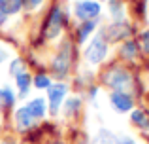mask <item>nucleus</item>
Here are the masks:
<instances>
[{"label": "nucleus", "instance_id": "ddd939ff", "mask_svg": "<svg viewBox=\"0 0 149 144\" xmlns=\"http://www.w3.org/2000/svg\"><path fill=\"white\" fill-rule=\"evenodd\" d=\"M17 89H19V95L21 97H26L29 95V91H30V84H32V76L29 74V70L26 72H23V74H19L17 78Z\"/></svg>", "mask_w": 149, "mask_h": 144}, {"label": "nucleus", "instance_id": "6ab92c4d", "mask_svg": "<svg viewBox=\"0 0 149 144\" xmlns=\"http://www.w3.org/2000/svg\"><path fill=\"white\" fill-rule=\"evenodd\" d=\"M130 122L136 123V125H140V127H147V116H146V112H143V110H132Z\"/></svg>", "mask_w": 149, "mask_h": 144}, {"label": "nucleus", "instance_id": "f257e3e1", "mask_svg": "<svg viewBox=\"0 0 149 144\" xmlns=\"http://www.w3.org/2000/svg\"><path fill=\"white\" fill-rule=\"evenodd\" d=\"M70 65H72V44L68 40H62L57 48V53L53 57V74L57 78H64L68 76Z\"/></svg>", "mask_w": 149, "mask_h": 144}, {"label": "nucleus", "instance_id": "f8f14e48", "mask_svg": "<svg viewBox=\"0 0 149 144\" xmlns=\"http://www.w3.org/2000/svg\"><path fill=\"white\" fill-rule=\"evenodd\" d=\"M95 29H96V21H83L79 25V29H77V42H79V44H85L87 38L95 32Z\"/></svg>", "mask_w": 149, "mask_h": 144}, {"label": "nucleus", "instance_id": "6e6552de", "mask_svg": "<svg viewBox=\"0 0 149 144\" xmlns=\"http://www.w3.org/2000/svg\"><path fill=\"white\" fill-rule=\"evenodd\" d=\"M130 34V27L123 21H115L104 30V40L106 42H117V40H123Z\"/></svg>", "mask_w": 149, "mask_h": 144}, {"label": "nucleus", "instance_id": "2eb2a0df", "mask_svg": "<svg viewBox=\"0 0 149 144\" xmlns=\"http://www.w3.org/2000/svg\"><path fill=\"white\" fill-rule=\"evenodd\" d=\"M0 104H2V106H8V108H11L15 104V93L11 91V87L0 89Z\"/></svg>", "mask_w": 149, "mask_h": 144}, {"label": "nucleus", "instance_id": "412c9836", "mask_svg": "<svg viewBox=\"0 0 149 144\" xmlns=\"http://www.w3.org/2000/svg\"><path fill=\"white\" fill-rule=\"evenodd\" d=\"M23 72H26L23 59H13V61H11V65H10V74L13 78H17L19 74H23Z\"/></svg>", "mask_w": 149, "mask_h": 144}, {"label": "nucleus", "instance_id": "a878e982", "mask_svg": "<svg viewBox=\"0 0 149 144\" xmlns=\"http://www.w3.org/2000/svg\"><path fill=\"white\" fill-rule=\"evenodd\" d=\"M8 59V53L4 51V49H0V63H2V61H6Z\"/></svg>", "mask_w": 149, "mask_h": 144}, {"label": "nucleus", "instance_id": "9d476101", "mask_svg": "<svg viewBox=\"0 0 149 144\" xmlns=\"http://www.w3.org/2000/svg\"><path fill=\"white\" fill-rule=\"evenodd\" d=\"M45 99H32L29 104H25L26 106V110H29V114L32 116L34 119H42V118H45V110H47V106H45Z\"/></svg>", "mask_w": 149, "mask_h": 144}, {"label": "nucleus", "instance_id": "393cba45", "mask_svg": "<svg viewBox=\"0 0 149 144\" xmlns=\"http://www.w3.org/2000/svg\"><path fill=\"white\" fill-rule=\"evenodd\" d=\"M6 19H8V13L2 10V8H0V27H2L4 23H6Z\"/></svg>", "mask_w": 149, "mask_h": 144}, {"label": "nucleus", "instance_id": "4be33fe9", "mask_svg": "<svg viewBox=\"0 0 149 144\" xmlns=\"http://www.w3.org/2000/svg\"><path fill=\"white\" fill-rule=\"evenodd\" d=\"M42 2H44V0H23V4H25L29 10H36V8H40Z\"/></svg>", "mask_w": 149, "mask_h": 144}, {"label": "nucleus", "instance_id": "4468645a", "mask_svg": "<svg viewBox=\"0 0 149 144\" xmlns=\"http://www.w3.org/2000/svg\"><path fill=\"white\" fill-rule=\"evenodd\" d=\"M93 144H117V137L109 129H100L98 135L95 137V140H93Z\"/></svg>", "mask_w": 149, "mask_h": 144}, {"label": "nucleus", "instance_id": "f03ea898", "mask_svg": "<svg viewBox=\"0 0 149 144\" xmlns=\"http://www.w3.org/2000/svg\"><path fill=\"white\" fill-rule=\"evenodd\" d=\"M62 27H64V15H62V10L58 6H53L51 11L47 13L44 21V27H42V34H44L45 40H53V38L61 36Z\"/></svg>", "mask_w": 149, "mask_h": 144}, {"label": "nucleus", "instance_id": "a211bd4d", "mask_svg": "<svg viewBox=\"0 0 149 144\" xmlns=\"http://www.w3.org/2000/svg\"><path fill=\"white\" fill-rule=\"evenodd\" d=\"M32 84H34L36 89H49L51 85H53V84H51V78L47 76V74H42V72L36 74V76L32 78Z\"/></svg>", "mask_w": 149, "mask_h": 144}, {"label": "nucleus", "instance_id": "9b49d317", "mask_svg": "<svg viewBox=\"0 0 149 144\" xmlns=\"http://www.w3.org/2000/svg\"><path fill=\"white\" fill-rule=\"evenodd\" d=\"M121 55H123V59L127 61H134L136 57L140 55V46L136 40H127L123 44V48H121Z\"/></svg>", "mask_w": 149, "mask_h": 144}, {"label": "nucleus", "instance_id": "1a4fd4ad", "mask_svg": "<svg viewBox=\"0 0 149 144\" xmlns=\"http://www.w3.org/2000/svg\"><path fill=\"white\" fill-rule=\"evenodd\" d=\"M32 123H34V118L29 114L26 106L17 108V112H15V125H17V129L23 133V131L30 129V127H32Z\"/></svg>", "mask_w": 149, "mask_h": 144}, {"label": "nucleus", "instance_id": "f3484780", "mask_svg": "<svg viewBox=\"0 0 149 144\" xmlns=\"http://www.w3.org/2000/svg\"><path fill=\"white\" fill-rule=\"evenodd\" d=\"M109 13H111L113 19H117V21H121L125 15V6L121 0H111L109 2Z\"/></svg>", "mask_w": 149, "mask_h": 144}, {"label": "nucleus", "instance_id": "aec40b11", "mask_svg": "<svg viewBox=\"0 0 149 144\" xmlns=\"http://www.w3.org/2000/svg\"><path fill=\"white\" fill-rule=\"evenodd\" d=\"M21 8H23V0H8L6 6H4V11L8 15H15L21 11Z\"/></svg>", "mask_w": 149, "mask_h": 144}, {"label": "nucleus", "instance_id": "20e7f679", "mask_svg": "<svg viewBox=\"0 0 149 144\" xmlns=\"http://www.w3.org/2000/svg\"><path fill=\"white\" fill-rule=\"evenodd\" d=\"M106 55H108V42L104 40L102 34H98V36H95L89 42V46L85 48V61L95 67V65H100L102 61L106 59Z\"/></svg>", "mask_w": 149, "mask_h": 144}, {"label": "nucleus", "instance_id": "423d86ee", "mask_svg": "<svg viewBox=\"0 0 149 144\" xmlns=\"http://www.w3.org/2000/svg\"><path fill=\"white\" fill-rule=\"evenodd\" d=\"M109 104L113 106L115 112L125 114V112L132 110V106H134V99H132V95H128L127 91H113L111 95H109Z\"/></svg>", "mask_w": 149, "mask_h": 144}, {"label": "nucleus", "instance_id": "bb28decb", "mask_svg": "<svg viewBox=\"0 0 149 144\" xmlns=\"http://www.w3.org/2000/svg\"><path fill=\"white\" fill-rule=\"evenodd\" d=\"M0 144H11V142H8V140H4V142H0Z\"/></svg>", "mask_w": 149, "mask_h": 144}, {"label": "nucleus", "instance_id": "0eeeda50", "mask_svg": "<svg viewBox=\"0 0 149 144\" xmlns=\"http://www.w3.org/2000/svg\"><path fill=\"white\" fill-rule=\"evenodd\" d=\"M66 91H68V87H66L64 84H55L49 87V112L53 116H57V112L61 110L62 103H64V95Z\"/></svg>", "mask_w": 149, "mask_h": 144}, {"label": "nucleus", "instance_id": "39448f33", "mask_svg": "<svg viewBox=\"0 0 149 144\" xmlns=\"http://www.w3.org/2000/svg\"><path fill=\"white\" fill-rule=\"evenodd\" d=\"M100 4L95 0H81L74 6V15L81 21H93L95 17L100 15Z\"/></svg>", "mask_w": 149, "mask_h": 144}, {"label": "nucleus", "instance_id": "dca6fc26", "mask_svg": "<svg viewBox=\"0 0 149 144\" xmlns=\"http://www.w3.org/2000/svg\"><path fill=\"white\" fill-rule=\"evenodd\" d=\"M81 108V100L77 97H70L68 100H64V116H74L77 114Z\"/></svg>", "mask_w": 149, "mask_h": 144}, {"label": "nucleus", "instance_id": "b1692460", "mask_svg": "<svg viewBox=\"0 0 149 144\" xmlns=\"http://www.w3.org/2000/svg\"><path fill=\"white\" fill-rule=\"evenodd\" d=\"M117 144H136V142L130 137H121V138H117Z\"/></svg>", "mask_w": 149, "mask_h": 144}, {"label": "nucleus", "instance_id": "7ed1b4c3", "mask_svg": "<svg viewBox=\"0 0 149 144\" xmlns=\"http://www.w3.org/2000/svg\"><path fill=\"white\" fill-rule=\"evenodd\" d=\"M104 81L113 91H127L128 87H132V76L123 67H113L111 70H108L104 76Z\"/></svg>", "mask_w": 149, "mask_h": 144}, {"label": "nucleus", "instance_id": "5701e85b", "mask_svg": "<svg viewBox=\"0 0 149 144\" xmlns=\"http://www.w3.org/2000/svg\"><path fill=\"white\" fill-rule=\"evenodd\" d=\"M142 44H143V49H146V53L149 55V29L143 30V34H142Z\"/></svg>", "mask_w": 149, "mask_h": 144}]
</instances>
